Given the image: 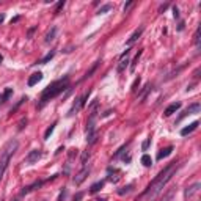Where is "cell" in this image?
Returning a JSON list of instances; mask_svg holds the SVG:
<instances>
[{"label":"cell","instance_id":"obj_1","mask_svg":"<svg viewBox=\"0 0 201 201\" xmlns=\"http://www.w3.org/2000/svg\"><path fill=\"white\" fill-rule=\"evenodd\" d=\"M177 168H179V165H177L176 162H171L166 168H163L157 176L152 179V182L146 187V190H144L141 195H140V199H152L155 198L162 190H163V187L168 184L171 181V177L174 176V173L177 171Z\"/></svg>","mask_w":201,"mask_h":201},{"label":"cell","instance_id":"obj_2","mask_svg":"<svg viewBox=\"0 0 201 201\" xmlns=\"http://www.w3.org/2000/svg\"><path fill=\"white\" fill-rule=\"evenodd\" d=\"M69 88V77L66 75L64 79H60V80H55V82H52L46 90L42 91V94H41V102H39V105H38V108H42L44 105H46L49 100H52L53 97H57L58 94H61L64 90H68Z\"/></svg>","mask_w":201,"mask_h":201},{"label":"cell","instance_id":"obj_3","mask_svg":"<svg viewBox=\"0 0 201 201\" xmlns=\"http://www.w3.org/2000/svg\"><path fill=\"white\" fill-rule=\"evenodd\" d=\"M17 148H19V141L17 140H9L3 146L2 152H0V179L3 177V174H5V171L8 168L11 159H13L14 152L17 151Z\"/></svg>","mask_w":201,"mask_h":201},{"label":"cell","instance_id":"obj_4","mask_svg":"<svg viewBox=\"0 0 201 201\" xmlns=\"http://www.w3.org/2000/svg\"><path fill=\"white\" fill-rule=\"evenodd\" d=\"M88 174H90V165H88V163H85L83 166H82V170L79 171V173H77L75 176H74V179H72V182L75 184V185H80L85 179H86V176Z\"/></svg>","mask_w":201,"mask_h":201},{"label":"cell","instance_id":"obj_5","mask_svg":"<svg viewBox=\"0 0 201 201\" xmlns=\"http://www.w3.org/2000/svg\"><path fill=\"white\" fill-rule=\"evenodd\" d=\"M88 96H90V91L88 93H85L82 97H79L75 100V104L71 107V110H69V113H68V116H72L74 113H77V111H79L82 107H85V104H86V99H88Z\"/></svg>","mask_w":201,"mask_h":201},{"label":"cell","instance_id":"obj_6","mask_svg":"<svg viewBox=\"0 0 201 201\" xmlns=\"http://www.w3.org/2000/svg\"><path fill=\"white\" fill-rule=\"evenodd\" d=\"M199 108H201V105H199V102H193L192 105H188L187 108H185V111L184 113H181V116L176 119V122H179L182 118H185V116H188V115H195V113H199Z\"/></svg>","mask_w":201,"mask_h":201},{"label":"cell","instance_id":"obj_7","mask_svg":"<svg viewBox=\"0 0 201 201\" xmlns=\"http://www.w3.org/2000/svg\"><path fill=\"white\" fill-rule=\"evenodd\" d=\"M41 155H42V152H41L39 149H33V151H30V152L27 154L25 162H27V163H35V162H38V160L41 159Z\"/></svg>","mask_w":201,"mask_h":201},{"label":"cell","instance_id":"obj_8","mask_svg":"<svg viewBox=\"0 0 201 201\" xmlns=\"http://www.w3.org/2000/svg\"><path fill=\"white\" fill-rule=\"evenodd\" d=\"M181 108V102H173V104H170L168 107L165 108V111H163V115L165 116H170V115H173V113H176L177 110Z\"/></svg>","mask_w":201,"mask_h":201},{"label":"cell","instance_id":"obj_9","mask_svg":"<svg viewBox=\"0 0 201 201\" xmlns=\"http://www.w3.org/2000/svg\"><path fill=\"white\" fill-rule=\"evenodd\" d=\"M42 80V72H35V74H31L30 77H28V82H27V85L28 86H35L38 82H41Z\"/></svg>","mask_w":201,"mask_h":201},{"label":"cell","instance_id":"obj_10","mask_svg":"<svg viewBox=\"0 0 201 201\" xmlns=\"http://www.w3.org/2000/svg\"><path fill=\"white\" fill-rule=\"evenodd\" d=\"M198 126H199V121H193L192 124H188L187 127L181 129V135H182V137H185V135H188V133H192V132H193Z\"/></svg>","mask_w":201,"mask_h":201},{"label":"cell","instance_id":"obj_11","mask_svg":"<svg viewBox=\"0 0 201 201\" xmlns=\"http://www.w3.org/2000/svg\"><path fill=\"white\" fill-rule=\"evenodd\" d=\"M127 57H129V50L122 52V55H121V61H119V64H118V71H119V72H122V71H124V68L127 66V63H129Z\"/></svg>","mask_w":201,"mask_h":201},{"label":"cell","instance_id":"obj_12","mask_svg":"<svg viewBox=\"0 0 201 201\" xmlns=\"http://www.w3.org/2000/svg\"><path fill=\"white\" fill-rule=\"evenodd\" d=\"M96 140H97V132H96V129L86 130V143H88V144H94Z\"/></svg>","mask_w":201,"mask_h":201},{"label":"cell","instance_id":"obj_13","mask_svg":"<svg viewBox=\"0 0 201 201\" xmlns=\"http://www.w3.org/2000/svg\"><path fill=\"white\" fill-rule=\"evenodd\" d=\"M143 30H144V27H140V28H137L135 31H133L132 33V36L127 39V46H130V44H133V42H135L140 36H141V33H143Z\"/></svg>","mask_w":201,"mask_h":201},{"label":"cell","instance_id":"obj_14","mask_svg":"<svg viewBox=\"0 0 201 201\" xmlns=\"http://www.w3.org/2000/svg\"><path fill=\"white\" fill-rule=\"evenodd\" d=\"M199 185H201L199 182H195L193 185H190V187H188V188H187V190L184 192V196H185V198H190V196H193V195H195V193L198 192V188H199Z\"/></svg>","mask_w":201,"mask_h":201},{"label":"cell","instance_id":"obj_15","mask_svg":"<svg viewBox=\"0 0 201 201\" xmlns=\"http://www.w3.org/2000/svg\"><path fill=\"white\" fill-rule=\"evenodd\" d=\"M171 152H173V146H166V148L160 149V152L157 154V160H162V159H165V157H168Z\"/></svg>","mask_w":201,"mask_h":201},{"label":"cell","instance_id":"obj_16","mask_svg":"<svg viewBox=\"0 0 201 201\" xmlns=\"http://www.w3.org/2000/svg\"><path fill=\"white\" fill-rule=\"evenodd\" d=\"M42 184H44V181H39V182H35V184H31V185H28V187H24V190H22V192H20V195H25V193H30L31 190H35V188H36V187L39 188V187H41Z\"/></svg>","mask_w":201,"mask_h":201},{"label":"cell","instance_id":"obj_17","mask_svg":"<svg viewBox=\"0 0 201 201\" xmlns=\"http://www.w3.org/2000/svg\"><path fill=\"white\" fill-rule=\"evenodd\" d=\"M55 35H57V27H52L49 31H47V35H46V42H50V41H53L55 39Z\"/></svg>","mask_w":201,"mask_h":201},{"label":"cell","instance_id":"obj_18","mask_svg":"<svg viewBox=\"0 0 201 201\" xmlns=\"http://www.w3.org/2000/svg\"><path fill=\"white\" fill-rule=\"evenodd\" d=\"M104 184H105V181H97V182H94V184L91 185V188H90V193H96V192H99L100 188L104 187Z\"/></svg>","mask_w":201,"mask_h":201},{"label":"cell","instance_id":"obj_19","mask_svg":"<svg viewBox=\"0 0 201 201\" xmlns=\"http://www.w3.org/2000/svg\"><path fill=\"white\" fill-rule=\"evenodd\" d=\"M132 188H133V184H129V185H126V187H122V188H119L118 190V195H127V193H130L132 192Z\"/></svg>","mask_w":201,"mask_h":201},{"label":"cell","instance_id":"obj_20","mask_svg":"<svg viewBox=\"0 0 201 201\" xmlns=\"http://www.w3.org/2000/svg\"><path fill=\"white\" fill-rule=\"evenodd\" d=\"M141 163H143L144 166H151V165H152V159H151V155L143 154V155H141Z\"/></svg>","mask_w":201,"mask_h":201},{"label":"cell","instance_id":"obj_21","mask_svg":"<svg viewBox=\"0 0 201 201\" xmlns=\"http://www.w3.org/2000/svg\"><path fill=\"white\" fill-rule=\"evenodd\" d=\"M111 8H113V5H111V3H105V5H102L97 9V14H105L107 11H110Z\"/></svg>","mask_w":201,"mask_h":201},{"label":"cell","instance_id":"obj_22","mask_svg":"<svg viewBox=\"0 0 201 201\" xmlns=\"http://www.w3.org/2000/svg\"><path fill=\"white\" fill-rule=\"evenodd\" d=\"M55 57V50H52V52H49L47 55H46V57H44L42 60H39V61H36V63H41V64H46L47 61H50L52 58Z\"/></svg>","mask_w":201,"mask_h":201},{"label":"cell","instance_id":"obj_23","mask_svg":"<svg viewBox=\"0 0 201 201\" xmlns=\"http://www.w3.org/2000/svg\"><path fill=\"white\" fill-rule=\"evenodd\" d=\"M141 52H143V50H138V53L135 55V58L132 60V63H130V72L135 71V66H137V63H138V58L141 57Z\"/></svg>","mask_w":201,"mask_h":201},{"label":"cell","instance_id":"obj_24","mask_svg":"<svg viewBox=\"0 0 201 201\" xmlns=\"http://www.w3.org/2000/svg\"><path fill=\"white\" fill-rule=\"evenodd\" d=\"M55 126H57V121H55V122H53V124H50V126L47 127V130H46V132H44V138H46V140H47V138L50 137V133L53 132V129H55Z\"/></svg>","mask_w":201,"mask_h":201},{"label":"cell","instance_id":"obj_25","mask_svg":"<svg viewBox=\"0 0 201 201\" xmlns=\"http://www.w3.org/2000/svg\"><path fill=\"white\" fill-rule=\"evenodd\" d=\"M11 94H13V90H11V88H6L5 93H3V96H2V102H6L8 97H9Z\"/></svg>","mask_w":201,"mask_h":201},{"label":"cell","instance_id":"obj_26","mask_svg":"<svg viewBox=\"0 0 201 201\" xmlns=\"http://www.w3.org/2000/svg\"><path fill=\"white\" fill-rule=\"evenodd\" d=\"M193 44H195V46H199V27L196 28L195 35H193Z\"/></svg>","mask_w":201,"mask_h":201},{"label":"cell","instance_id":"obj_27","mask_svg":"<svg viewBox=\"0 0 201 201\" xmlns=\"http://www.w3.org/2000/svg\"><path fill=\"white\" fill-rule=\"evenodd\" d=\"M97 63H99V61H97ZM97 63H94V64H93V68H91L90 71H88V72L85 74V77H83V79H88V77H91V75H93V72H94V71H96V68H97Z\"/></svg>","mask_w":201,"mask_h":201},{"label":"cell","instance_id":"obj_28","mask_svg":"<svg viewBox=\"0 0 201 201\" xmlns=\"http://www.w3.org/2000/svg\"><path fill=\"white\" fill-rule=\"evenodd\" d=\"M173 195H174V192H170V193H166L162 199H159V201H171L173 199Z\"/></svg>","mask_w":201,"mask_h":201},{"label":"cell","instance_id":"obj_29","mask_svg":"<svg viewBox=\"0 0 201 201\" xmlns=\"http://www.w3.org/2000/svg\"><path fill=\"white\" fill-rule=\"evenodd\" d=\"M149 143H151V138H146V140L143 141V144H141V149H143V151H146V149L149 148Z\"/></svg>","mask_w":201,"mask_h":201},{"label":"cell","instance_id":"obj_30","mask_svg":"<svg viewBox=\"0 0 201 201\" xmlns=\"http://www.w3.org/2000/svg\"><path fill=\"white\" fill-rule=\"evenodd\" d=\"M64 6V0H61V2L57 3V6H55V13H60V9Z\"/></svg>","mask_w":201,"mask_h":201},{"label":"cell","instance_id":"obj_31","mask_svg":"<svg viewBox=\"0 0 201 201\" xmlns=\"http://www.w3.org/2000/svg\"><path fill=\"white\" fill-rule=\"evenodd\" d=\"M88 157H90V152L85 151V152L82 154V165H85V163H86V159H88Z\"/></svg>","mask_w":201,"mask_h":201},{"label":"cell","instance_id":"obj_32","mask_svg":"<svg viewBox=\"0 0 201 201\" xmlns=\"http://www.w3.org/2000/svg\"><path fill=\"white\" fill-rule=\"evenodd\" d=\"M137 86H140V77L135 79V82L132 83V91H137Z\"/></svg>","mask_w":201,"mask_h":201},{"label":"cell","instance_id":"obj_33","mask_svg":"<svg viewBox=\"0 0 201 201\" xmlns=\"http://www.w3.org/2000/svg\"><path fill=\"white\" fill-rule=\"evenodd\" d=\"M132 6H133V2H127V3L124 5V13H127V11H129Z\"/></svg>","mask_w":201,"mask_h":201},{"label":"cell","instance_id":"obj_34","mask_svg":"<svg viewBox=\"0 0 201 201\" xmlns=\"http://www.w3.org/2000/svg\"><path fill=\"white\" fill-rule=\"evenodd\" d=\"M173 16H174V19L179 17V9H177V6H173Z\"/></svg>","mask_w":201,"mask_h":201},{"label":"cell","instance_id":"obj_35","mask_svg":"<svg viewBox=\"0 0 201 201\" xmlns=\"http://www.w3.org/2000/svg\"><path fill=\"white\" fill-rule=\"evenodd\" d=\"M64 196H66V188H63V192L60 193V196H58V199H57V201H63V199H64Z\"/></svg>","mask_w":201,"mask_h":201},{"label":"cell","instance_id":"obj_36","mask_svg":"<svg viewBox=\"0 0 201 201\" xmlns=\"http://www.w3.org/2000/svg\"><path fill=\"white\" fill-rule=\"evenodd\" d=\"M82 196H83V193H82V192H79L77 195H74V201H80V199H82Z\"/></svg>","mask_w":201,"mask_h":201},{"label":"cell","instance_id":"obj_37","mask_svg":"<svg viewBox=\"0 0 201 201\" xmlns=\"http://www.w3.org/2000/svg\"><path fill=\"white\" fill-rule=\"evenodd\" d=\"M24 124H27V118H24V119L19 122V130H20V129H24Z\"/></svg>","mask_w":201,"mask_h":201},{"label":"cell","instance_id":"obj_38","mask_svg":"<svg viewBox=\"0 0 201 201\" xmlns=\"http://www.w3.org/2000/svg\"><path fill=\"white\" fill-rule=\"evenodd\" d=\"M166 8H168V3H165V5H160V6H159V13H163V11H165Z\"/></svg>","mask_w":201,"mask_h":201},{"label":"cell","instance_id":"obj_39","mask_svg":"<svg viewBox=\"0 0 201 201\" xmlns=\"http://www.w3.org/2000/svg\"><path fill=\"white\" fill-rule=\"evenodd\" d=\"M19 19H20V17H19V16H16V17H14V19H11V24H13V22H17V20H19Z\"/></svg>","mask_w":201,"mask_h":201},{"label":"cell","instance_id":"obj_40","mask_svg":"<svg viewBox=\"0 0 201 201\" xmlns=\"http://www.w3.org/2000/svg\"><path fill=\"white\" fill-rule=\"evenodd\" d=\"M5 20V14H0V22H3Z\"/></svg>","mask_w":201,"mask_h":201},{"label":"cell","instance_id":"obj_41","mask_svg":"<svg viewBox=\"0 0 201 201\" xmlns=\"http://www.w3.org/2000/svg\"><path fill=\"white\" fill-rule=\"evenodd\" d=\"M3 61V57H2V55H0V63H2Z\"/></svg>","mask_w":201,"mask_h":201},{"label":"cell","instance_id":"obj_42","mask_svg":"<svg viewBox=\"0 0 201 201\" xmlns=\"http://www.w3.org/2000/svg\"><path fill=\"white\" fill-rule=\"evenodd\" d=\"M96 201H105V199H96Z\"/></svg>","mask_w":201,"mask_h":201},{"label":"cell","instance_id":"obj_43","mask_svg":"<svg viewBox=\"0 0 201 201\" xmlns=\"http://www.w3.org/2000/svg\"><path fill=\"white\" fill-rule=\"evenodd\" d=\"M13 201H19V198H16V199H13Z\"/></svg>","mask_w":201,"mask_h":201},{"label":"cell","instance_id":"obj_44","mask_svg":"<svg viewBox=\"0 0 201 201\" xmlns=\"http://www.w3.org/2000/svg\"><path fill=\"white\" fill-rule=\"evenodd\" d=\"M0 102H2V96H0Z\"/></svg>","mask_w":201,"mask_h":201}]
</instances>
